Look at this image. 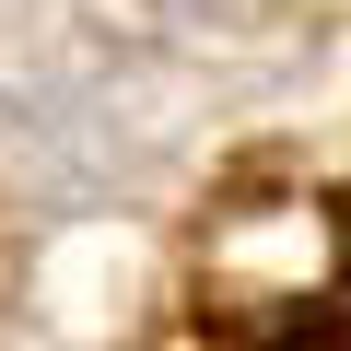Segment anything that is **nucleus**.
<instances>
[{
  "label": "nucleus",
  "instance_id": "nucleus-1",
  "mask_svg": "<svg viewBox=\"0 0 351 351\" xmlns=\"http://www.w3.org/2000/svg\"><path fill=\"white\" fill-rule=\"evenodd\" d=\"M269 351H351V316H304L293 339H269Z\"/></svg>",
  "mask_w": 351,
  "mask_h": 351
}]
</instances>
